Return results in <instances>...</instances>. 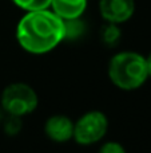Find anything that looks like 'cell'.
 Here are the masks:
<instances>
[{
	"label": "cell",
	"mask_w": 151,
	"mask_h": 153,
	"mask_svg": "<svg viewBox=\"0 0 151 153\" xmlns=\"http://www.w3.org/2000/svg\"><path fill=\"white\" fill-rule=\"evenodd\" d=\"M16 40L29 54H47L64 40V22L48 8L28 11L16 26Z\"/></svg>",
	"instance_id": "1"
},
{
	"label": "cell",
	"mask_w": 151,
	"mask_h": 153,
	"mask_svg": "<svg viewBox=\"0 0 151 153\" xmlns=\"http://www.w3.org/2000/svg\"><path fill=\"white\" fill-rule=\"evenodd\" d=\"M146 56L134 51H122L110 59L108 78L122 90L139 89L149 78Z\"/></svg>",
	"instance_id": "2"
},
{
	"label": "cell",
	"mask_w": 151,
	"mask_h": 153,
	"mask_svg": "<svg viewBox=\"0 0 151 153\" xmlns=\"http://www.w3.org/2000/svg\"><path fill=\"white\" fill-rule=\"evenodd\" d=\"M39 98L34 87L23 82H13L4 87L0 95V106L4 113L23 118L36 110Z\"/></svg>",
	"instance_id": "3"
},
{
	"label": "cell",
	"mask_w": 151,
	"mask_h": 153,
	"mask_svg": "<svg viewBox=\"0 0 151 153\" xmlns=\"http://www.w3.org/2000/svg\"><path fill=\"white\" fill-rule=\"evenodd\" d=\"M108 130V118L103 111L90 110L74 122V138L79 145L87 146L96 144Z\"/></svg>",
	"instance_id": "4"
},
{
	"label": "cell",
	"mask_w": 151,
	"mask_h": 153,
	"mask_svg": "<svg viewBox=\"0 0 151 153\" xmlns=\"http://www.w3.org/2000/svg\"><path fill=\"white\" fill-rule=\"evenodd\" d=\"M99 11L106 22L120 24L131 19L135 11L134 0H99Z\"/></svg>",
	"instance_id": "5"
},
{
	"label": "cell",
	"mask_w": 151,
	"mask_h": 153,
	"mask_svg": "<svg viewBox=\"0 0 151 153\" xmlns=\"http://www.w3.org/2000/svg\"><path fill=\"white\" fill-rule=\"evenodd\" d=\"M44 133L54 143H66L74 136V121L63 114L51 116L44 124Z\"/></svg>",
	"instance_id": "6"
},
{
	"label": "cell",
	"mask_w": 151,
	"mask_h": 153,
	"mask_svg": "<svg viewBox=\"0 0 151 153\" xmlns=\"http://www.w3.org/2000/svg\"><path fill=\"white\" fill-rule=\"evenodd\" d=\"M52 11L63 20L76 19L83 15L87 8V0H52Z\"/></svg>",
	"instance_id": "7"
},
{
	"label": "cell",
	"mask_w": 151,
	"mask_h": 153,
	"mask_svg": "<svg viewBox=\"0 0 151 153\" xmlns=\"http://www.w3.org/2000/svg\"><path fill=\"white\" fill-rule=\"evenodd\" d=\"M120 36H122V31L115 23L107 22L100 30V40L107 47H115L119 43Z\"/></svg>",
	"instance_id": "8"
},
{
	"label": "cell",
	"mask_w": 151,
	"mask_h": 153,
	"mask_svg": "<svg viewBox=\"0 0 151 153\" xmlns=\"http://www.w3.org/2000/svg\"><path fill=\"white\" fill-rule=\"evenodd\" d=\"M64 22V39H76L82 36L84 32V23L79 18L76 19H68Z\"/></svg>",
	"instance_id": "9"
},
{
	"label": "cell",
	"mask_w": 151,
	"mask_h": 153,
	"mask_svg": "<svg viewBox=\"0 0 151 153\" xmlns=\"http://www.w3.org/2000/svg\"><path fill=\"white\" fill-rule=\"evenodd\" d=\"M19 8L24 11H39V10H47L51 7L52 0H12Z\"/></svg>",
	"instance_id": "10"
},
{
	"label": "cell",
	"mask_w": 151,
	"mask_h": 153,
	"mask_svg": "<svg viewBox=\"0 0 151 153\" xmlns=\"http://www.w3.org/2000/svg\"><path fill=\"white\" fill-rule=\"evenodd\" d=\"M21 128H23L21 117L8 114L7 118L3 120V129L7 136H18L21 132Z\"/></svg>",
	"instance_id": "11"
},
{
	"label": "cell",
	"mask_w": 151,
	"mask_h": 153,
	"mask_svg": "<svg viewBox=\"0 0 151 153\" xmlns=\"http://www.w3.org/2000/svg\"><path fill=\"white\" fill-rule=\"evenodd\" d=\"M98 153H127V152L123 148L122 144L117 143V141H108V143L103 144L99 148Z\"/></svg>",
	"instance_id": "12"
},
{
	"label": "cell",
	"mask_w": 151,
	"mask_h": 153,
	"mask_svg": "<svg viewBox=\"0 0 151 153\" xmlns=\"http://www.w3.org/2000/svg\"><path fill=\"white\" fill-rule=\"evenodd\" d=\"M146 65H147V70H149V75L151 76V53L146 56Z\"/></svg>",
	"instance_id": "13"
},
{
	"label": "cell",
	"mask_w": 151,
	"mask_h": 153,
	"mask_svg": "<svg viewBox=\"0 0 151 153\" xmlns=\"http://www.w3.org/2000/svg\"><path fill=\"white\" fill-rule=\"evenodd\" d=\"M3 120H4V110H3L1 106H0V125L3 124Z\"/></svg>",
	"instance_id": "14"
}]
</instances>
